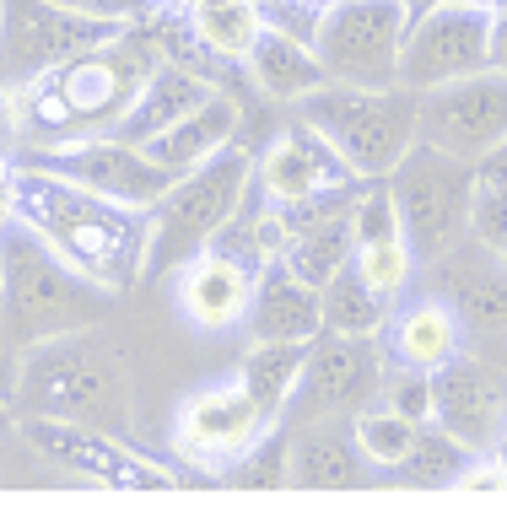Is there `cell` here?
<instances>
[{"mask_svg": "<svg viewBox=\"0 0 507 512\" xmlns=\"http://www.w3.org/2000/svg\"><path fill=\"white\" fill-rule=\"evenodd\" d=\"M356 270H362V275L378 286L383 297H394V302H400V292L410 286V275H416V248H410L405 238L362 243V248H356Z\"/></svg>", "mask_w": 507, "mask_h": 512, "instance_id": "d6a6232c", "label": "cell"}, {"mask_svg": "<svg viewBox=\"0 0 507 512\" xmlns=\"http://www.w3.org/2000/svg\"><path fill=\"white\" fill-rule=\"evenodd\" d=\"M470 238L486 243L491 254H507V189L475 178V195H470Z\"/></svg>", "mask_w": 507, "mask_h": 512, "instance_id": "836d02e7", "label": "cell"}, {"mask_svg": "<svg viewBox=\"0 0 507 512\" xmlns=\"http://www.w3.org/2000/svg\"><path fill=\"white\" fill-rule=\"evenodd\" d=\"M491 71L507 76V11H491Z\"/></svg>", "mask_w": 507, "mask_h": 512, "instance_id": "ab89813d", "label": "cell"}, {"mask_svg": "<svg viewBox=\"0 0 507 512\" xmlns=\"http://www.w3.org/2000/svg\"><path fill=\"white\" fill-rule=\"evenodd\" d=\"M6 437H11V399L0 394V442H6Z\"/></svg>", "mask_w": 507, "mask_h": 512, "instance_id": "f6af8a7d", "label": "cell"}, {"mask_svg": "<svg viewBox=\"0 0 507 512\" xmlns=\"http://www.w3.org/2000/svg\"><path fill=\"white\" fill-rule=\"evenodd\" d=\"M405 33L410 17L400 0H330L313 33V54L340 87H394Z\"/></svg>", "mask_w": 507, "mask_h": 512, "instance_id": "9c48e42d", "label": "cell"}, {"mask_svg": "<svg viewBox=\"0 0 507 512\" xmlns=\"http://www.w3.org/2000/svg\"><path fill=\"white\" fill-rule=\"evenodd\" d=\"M243 329H249V340H313L324 329L319 286H308L286 259H270L254 275V302Z\"/></svg>", "mask_w": 507, "mask_h": 512, "instance_id": "44dd1931", "label": "cell"}, {"mask_svg": "<svg viewBox=\"0 0 507 512\" xmlns=\"http://www.w3.org/2000/svg\"><path fill=\"white\" fill-rule=\"evenodd\" d=\"M432 292L459 313L464 340L507 345V254L464 238L443 259H432Z\"/></svg>", "mask_w": 507, "mask_h": 512, "instance_id": "e0dca14e", "label": "cell"}, {"mask_svg": "<svg viewBox=\"0 0 507 512\" xmlns=\"http://www.w3.org/2000/svg\"><path fill=\"white\" fill-rule=\"evenodd\" d=\"M475 162L448 157L427 141L405 151V162L389 173L394 205H400L405 243L416 248V265H432L448 248L470 238V195H475Z\"/></svg>", "mask_w": 507, "mask_h": 512, "instance_id": "ba28073f", "label": "cell"}, {"mask_svg": "<svg viewBox=\"0 0 507 512\" xmlns=\"http://www.w3.org/2000/svg\"><path fill=\"white\" fill-rule=\"evenodd\" d=\"M205 98H211V81L200 71H189V65H178V60H162L152 71V81L141 87V98L130 103V114L114 124V135L130 146H146V141H157L162 130H173L184 114H195Z\"/></svg>", "mask_w": 507, "mask_h": 512, "instance_id": "cb8c5ba5", "label": "cell"}, {"mask_svg": "<svg viewBox=\"0 0 507 512\" xmlns=\"http://www.w3.org/2000/svg\"><path fill=\"white\" fill-rule=\"evenodd\" d=\"M367 178L351 168L346 157L330 146V135H319L308 119H292L259 157V189L276 205L281 232H297L319 216L351 211Z\"/></svg>", "mask_w": 507, "mask_h": 512, "instance_id": "52a82bcc", "label": "cell"}, {"mask_svg": "<svg viewBox=\"0 0 507 512\" xmlns=\"http://www.w3.org/2000/svg\"><path fill=\"white\" fill-rule=\"evenodd\" d=\"M11 410L22 421L44 415V421H71V426H92V432L130 437V421H135L130 367L119 356V345L98 335V324L38 340L22 351Z\"/></svg>", "mask_w": 507, "mask_h": 512, "instance_id": "3957f363", "label": "cell"}, {"mask_svg": "<svg viewBox=\"0 0 507 512\" xmlns=\"http://www.w3.org/2000/svg\"><path fill=\"white\" fill-rule=\"evenodd\" d=\"M162 6H178V11H189V6H195V0H162Z\"/></svg>", "mask_w": 507, "mask_h": 512, "instance_id": "7dc6e473", "label": "cell"}, {"mask_svg": "<svg viewBox=\"0 0 507 512\" xmlns=\"http://www.w3.org/2000/svg\"><path fill=\"white\" fill-rule=\"evenodd\" d=\"M27 442H33L38 459L71 469V475H81V480H98V486H135V491L184 486L168 464L135 453L130 437H114V432H92V426L44 421V415H33V421H27Z\"/></svg>", "mask_w": 507, "mask_h": 512, "instance_id": "2e32d148", "label": "cell"}, {"mask_svg": "<svg viewBox=\"0 0 507 512\" xmlns=\"http://www.w3.org/2000/svg\"><path fill=\"white\" fill-rule=\"evenodd\" d=\"M319 302H324V329H335V335H383L394 318V297H383L373 281H367L362 270L340 265L330 281L319 286Z\"/></svg>", "mask_w": 507, "mask_h": 512, "instance_id": "484cf974", "label": "cell"}, {"mask_svg": "<svg viewBox=\"0 0 507 512\" xmlns=\"http://www.w3.org/2000/svg\"><path fill=\"white\" fill-rule=\"evenodd\" d=\"M243 65H249V81L270 103H292V108H297V98H308L313 87L330 81L319 65V54H313V44H303V38H292V33H276V27H265V33L254 38V49Z\"/></svg>", "mask_w": 507, "mask_h": 512, "instance_id": "d4e9b609", "label": "cell"}, {"mask_svg": "<svg viewBox=\"0 0 507 512\" xmlns=\"http://www.w3.org/2000/svg\"><path fill=\"white\" fill-rule=\"evenodd\" d=\"M17 162H33L44 173H60L81 189H98L108 200H125V205H152L173 189V178L162 162H152L141 146L119 141V135H92V141H71V146H27Z\"/></svg>", "mask_w": 507, "mask_h": 512, "instance_id": "4fadbf2b", "label": "cell"}, {"mask_svg": "<svg viewBox=\"0 0 507 512\" xmlns=\"http://www.w3.org/2000/svg\"><path fill=\"white\" fill-rule=\"evenodd\" d=\"M491 453H497V459H502V469H507V421L497 426V437H491Z\"/></svg>", "mask_w": 507, "mask_h": 512, "instance_id": "ee69618b", "label": "cell"}, {"mask_svg": "<svg viewBox=\"0 0 507 512\" xmlns=\"http://www.w3.org/2000/svg\"><path fill=\"white\" fill-rule=\"evenodd\" d=\"M238 130H243V108L238 98H227V92H211L195 114H184L173 124V130H162L157 141H146L141 151L152 162H162L168 173H189V168H200V162H211L222 146L238 141Z\"/></svg>", "mask_w": 507, "mask_h": 512, "instance_id": "603a6c76", "label": "cell"}, {"mask_svg": "<svg viewBox=\"0 0 507 512\" xmlns=\"http://www.w3.org/2000/svg\"><path fill=\"white\" fill-rule=\"evenodd\" d=\"M486 65H491V6L443 0L421 22H410L400 49V87L432 92L443 81L486 71Z\"/></svg>", "mask_w": 507, "mask_h": 512, "instance_id": "7c38bea8", "label": "cell"}, {"mask_svg": "<svg viewBox=\"0 0 507 512\" xmlns=\"http://www.w3.org/2000/svg\"><path fill=\"white\" fill-rule=\"evenodd\" d=\"M11 216L44 238L65 265H76L87 281L108 292L141 286L146 243H152V211L146 205L108 200L98 189H81L60 173H44L33 162H11Z\"/></svg>", "mask_w": 507, "mask_h": 512, "instance_id": "7a4b0ae2", "label": "cell"}, {"mask_svg": "<svg viewBox=\"0 0 507 512\" xmlns=\"http://www.w3.org/2000/svg\"><path fill=\"white\" fill-rule=\"evenodd\" d=\"M459 351H464V324L437 292H421L416 302L394 308V318H389V356L400 367L437 372V367L454 362Z\"/></svg>", "mask_w": 507, "mask_h": 512, "instance_id": "7402d4cb", "label": "cell"}, {"mask_svg": "<svg viewBox=\"0 0 507 512\" xmlns=\"http://www.w3.org/2000/svg\"><path fill=\"white\" fill-rule=\"evenodd\" d=\"M470 459H475L470 442H459L443 421H427V426H421V437H416V448H410L405 459L394 464L389 475H378V480H389V486L443 491V486H459V475H464V464H470Z\"/></svg>", "mask_w": 507, "mask_h": 512, "instance_id": "f546056e", "label": "cell"}, {"mask_svg": "<svg viewBox=\"0 0 507 512\" xmlns=\"http://www.w3.org/2000/svg\"><path fill=\"white\" fill-rule=\"evenodd\" d=\"M227 486H254V491L292 486V421H286V415L243 453L238 464H227Z\"/></svg>", "mask_w": 507, "mask_h": 512, "instance_id": "1f68e13d", "label": "cell"}, {"mask_svg": "<svg viewBox=\"0 0 507 512\" xmlns=\"http://www.w3.org/2000/svg\"><path fill=\"white\" fill-rule=\"evenodd\" d=\"M254 265H243L238 254L227 248H205L195 254L184 270H178V308L195 329H232L249 318V302H254Z\"/></svg>", "mask_w": 507, "mask_h": 512, "instance_id": "ffe728a7", "label": "cell"}, {"mask_svg": "<svg viewBox=\"0 0 507 512\" xmlns=\"http://www.w3.org/2000/svg\"><path fill=\"white\" fill-rule=\"evenodd\" d=\"M162 60H168L162 33L157 22H146L6 87L17 141L71 146V141H92V135H114V124L130 114V103L141 98V87L152 81Z\"/></svg>", "mask_w": 507, "mask_h": 512, "instance_id": "6da1fadb", "label": "cell"}, {"mask_svg": "<svg viewBox=\"0 0 507 512\" xmlns=\"http://www.w3.org/2000/svg\"><path fill=\"white\" fill-rule=\"evenodd\" d=\"M119 22H98L60 0H0V87L49 71L81 49H98L119 38Z\"/></svg>", "mask_w": 507, "mask_h": 512, "instance_id": "30bf717a", "label": "cell"}, {"mask_svg": "<svg viewBox=\"0 0 507 512\" xmlns=\"http://www.w3.org/2000/svg\"><path fill=\"white\" fill-rule=\"evenodd\" d=\"M11 141H17V124H11V98H6V87H0V157H6Z\"/></svg>", "mask_w": 507, "mask_h": 512, "instance_id": "60d3db41", "label": "cell"}, {"mask_svg": "<svg viewBox=\"0 0 507 512\" xmlns=\"http://www.w3.org/2000/svg\"><path fill=\"white\" fill-rule=\"evenodd\" d=\"M254 6H259V17H265V27L292 33V38H303V44H313L319 17H324V6H313V0H254Z\"/></svg>", "mask_w": 507, "mask_h": 512, "instance_id": "d590c367", "label": "cell"}, {"mask_svg": "<svg viewBox=\"0 0 507 512\" xmlns=\"http://www.w3.org/2000/svg\"><path fill=\"white\" fill-rule=\"evenodd\" d=\"M297 119H308L330 146L373 184L405 162V151L421 141V92L410 87H340L324 81L308 98H297Z\"/></svg>", "mask_w": 507, "mask_h": 512, "instance_id": "8992f818", "label": "cell"}, {"mask_svg": "<svg viewBox=\"0 0 507 512\" xmlns=\"http://www.w3.org/2000/svg\"><path fill=\"white\" fill-rule=\"evenodd\" d=\"M303 362H308V340H249L238 378L249 383V394L265 405L270 421H281L286 405H292L297 378H303Z\"/></svg>", "mask_w": 507, "mask_h": 512, "instance_id": "4316f807", "label": "cell"}, {"mask_svg": "<svg viewBox=\"0 0 507 512\" xmlns=\"http://www.w3.org/2000/svg\"><path fill=\"white\" fill-rule=\"evenodd\" d=\"M475 6H491V11H507V0H475Z\"/></svg>", "mask_w": 507, "mask_h": 512, "instance_id": "bcb514c9", "label": "cell"}, {"mask_svg": "<svg viewBox=\"0 0 507 512\" xmlns=\"http://www.w3.org/2000/svg\"><path fill=\"white\" fill-rule=\"evenodd\" d=\"M254 157L238 141L222 146L211 162L178 173L173 189L152 205V243H146V270L141 281H162V275L184 270L195 254L222 243V232L238 221L243 200H249Z\"/></svg>", "mask_w": 507, "mask_h": 512, "instance_id": "5b68a950", "label": "cell"}, {"mask_svg": "<svg viewBox=\"0 0 507 512\" xmlns=\"http://www.w3.org/2000/svg\"><path fill=\"white\" fill-rule=\"evenodd\" d=\"M400 6H405V17H410V22H421L432 6H443V0H400Z\"/></svg>", "mask_w": 507, "mask_h": 512, "instance_id": "7bdbcfd3", "label": "cell"}, {"mask_svg": "<svg viewBox=\"0 0 507 512\" xmlns=\"http://www.w3.org/2000/svg\"><path fill=\"white\" fill-rule=\"evenodd\" d=\"M189 17V33H195V44L211 54V60H249L254 38L265 33V17H259L254 0H195V6L184 11Z\"/></svg>", "mask_w": 507, "mask_h": 512, "instance_id": "f1b7e54d", "label": "cell"}, {"mask_svg": "<svg viewBox=\"0 0 507 512\" xmlns=\"http://www.w3.org/2000/svg\"><path fill=\"white\" fill-rule=\"evenodd\" d=\"M383 394V356L373 335H335L319 329L308 340V362L297 378V394L286 405V421L303 426L319 415H356Z\"/></svg>", "mask_w": 507, "mask_h": 512, "instance_id": "8fae6325", "label": "cell"}, {"mask_svg": "<svg viewBox=\"0 0 507 512\" xmlns=\"http://www.w3.org/2000/svg\"><path fill=\"white\" fill-rule=\"evenodd\" d=\"M60 6L81 11V17L98 22H119V27H146L162 11V0H60Z\"/></svg>", "mask_w": 507, "mask_h": 512, "instance_id": "8d00e7d4", "label": "cell"}, {"mask_svg": "<svg viewBox=\"0 0 507 512\" xmlns=\"http://www.w3.org/2000/svg\"><path fill=\"white\" fill-rule=\"evenodd\" d=\"M351 426H356L362 453L373 459V469H378V475H389V469L416 448V437H421V426H427V421H410V415L389 410V405H367V410L351 415Z\"/></svg>", "mask_w": 507, "mask_h": 512, "instance_id": "4dcf8cb0", "label": "cell"}, {"mask_svg": "<svg viewBox=\"0 0 507 512\" xmlns=\"http://www.w3.org/2000/svg\"><path fill=\"white\" fill-rule=\"evenodd\" d=\"M432 421H443L475 453L491 448L497 426L507 421V372L491 356L459 351L448 367L432 372Z\"/></svg>", "mask_w": 507, "mask_h": 512, "instance_id": "ac0fdd59", "label": "cell"}, {"mask_svg": "<svg viewBox=\"0 0 507 512\" xmlns=\"http://www.w3.org/2000/svg\"><path fill=\"white\" fill-rule=\"evenodd\" d=\"M108 308H114V292L65 265L27 221L11 216L0 227V335L17 351L103 324Z\"/></svg>", "mask_w": 507, "mask_h": 512, "instance_id": "277c9868", "label": "cell"}, {"mask_svg": "<svg viewBox=\"0 0 507 512\" xmlns=\"http://www.w3.org/2000/svg\"><path fill=\"white\" fill-rule=\"evenodd\" d=\"M270 426L276 421H270L265 405L249 394V383L227 378V383H211V389H195L178 405L173 448L200 469H227V464H238Z\"/></svg>", "mask_w": 507, "mask_h": 512, "instance_id": "5bb4252c", "label": "cell"}, {"mask_svg": "<svg viewBox=\"0 0 507 512\" xmlns=\"http://www.w3.org/2000/svg\"><path fill=\"white\" fill-rule=\"evenodd\" d=\"M17 367H22V351L0 335V394L6 399H11V389H17Z\"/></svg>", "mask_w": 507, "mask_h": 512, "instance_id": "74e56055", "label": "cell"}, {"mask_svg": "<svg viewBox=\"0 0 507 512\" xmlns=\"http://www.w3.org/2000/svg\"><path fill=\"white\" fill-rule=\"evenodd\" d=\"M475 173H481L486 184H497V189H507V141H502L497 151H486V157L475 162Z\"/></svg>", "mask_w": 507, "mask_h": 512, "instance_id": "f35d334b", "label": "cell"}, {"mask_svg": "<svg viewBox=\"0 0 507 512\" xmlns=\"http://www.w3.org/2000/svg\"><path fill=\"white\" fill-rule=\"evenodd\" d=\"M11 221V162L0 157V227Z\"/></svg>", "mask_w": 507, "mask_h": 512, "instance_id": "b9f144b4", "label": "cell"}, {"mask_svg": "<svg viewBox=\"0 0 507 512\" xmlns=\"http://www.w3.org/2000/svg\"><path fill=\"white\" fill-rule=\"evenodd\" d=\"M281 259L303 275L308 286H324L340 265L356 259V227H351V211H335V216H319L308 227L286 232L281 243Z\"/></svg>", "mask_w": 507, "mask_h": 512, "instance_id": "83f0119b", "label": "cell"}, {"mask_svg": "<svg viewBox=\"0 0 507 512\" xmlns=\"http://www.w3.org/2000/svg\"><path fill=\"white\" fill-rule=\"evenodd\" d=\"M383 405L410 415V421H432V372L400 367L394 378H383Z\"/></svg>", "mask_w": 507, "mask_h": 512, "instance_id": "e575fe53", "label": "cell"}, {"mask_svg": "<svg viewBox=\"0 0 507 512\" xmlns=\"http://www.w3.org/2000/svg\"><path fill=\"white\" fill-rule=\"evenodd\" d=\"M313 6H330V0H313Z\"/></svg>", "mask_w": 507, "mask_h": 512, "instance_id": "c3c4849f", "label": "cell"}, {"mask_svg": "<svg viewBox=\"0 0 507 512\" xmlns=\"http://www.w3.org/2000/svg\"><path fill=\"white\" fill-rule=\"evenodd\" d=\"M421 141L464 162L497 151L507 141V76L486 65L475 76L421 92Z\"/></svg>", "mask_w": 507, "mask_h": 512, "instance_id": "9a60e30c", "label": "cell"}, {"mask_svg": "<svg viewBox=\"0 0 507 512\" xmlns=\"http://www.w3.org/2000/svg\"><path fill=\"white\" fill-rule=\"evenodd\" d=\"M373 459L356 442L351 415H319L292 426V486L308 491H356L373 486Z\"/></svg>", "mask_w": 507, "mask_h": 512, "instance_id": "d6986e66", "label": "cell"}]
</instances>
